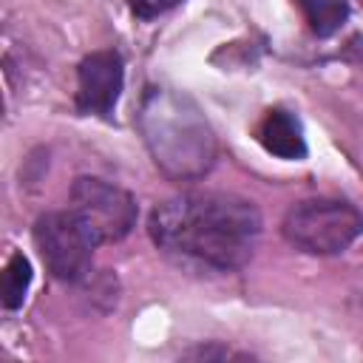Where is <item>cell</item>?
<instances>
[{"mask_svg": "<svg viewBox=\"0 0 363 363\" xmlns=\"http://www.w3.org/2000/svg\"><path fill=\"white\" fill-rule=\"evenodd\" d=\"M28 286H31V264L23 252H14L3 272V306L6 309L23 306Z\"/></svg>", "mask_w": 363, "mask_h": 363, "instance_id": "9c48e42d", "label": "cell"}, {"mask_svg": "<svg viewBox=\"0 0 363 363\" xmlns=\"http://www.w3.org/2000/svg\"><path fill=\"white\" fill-rule=\"evenodd\" d=\"M179 3H184V0H130V11L139 20H153V17L176 9Z\"/></svg>", "mask_w": 363, "mask_h": 363, "instance_id": "30bf717a", "label": "cell"}, {"mask_svg": "<svg viewBox=\"0 0 363 363\" xmlns=\"http://www.w3.org/2000/svg\"><path fill=\"white\" fill-rule=\"evenodd\" d=\"M284 238L309 255H337L363 233L357 207L340 199H303L284 216Z\"/></svg>", "mask_w": 363, "mask_h": 363, "instance_id": "3957f363", "label": "cell"}, {"mask_svg": "<svg viewBox=\"0 0 363 363\" xmlns=\"http://www.w3.org/2000/svg\"><path fill=\"white\" fill-rule=\"evenodd\" d=\"M139 130L156 167L173 182H196L216 164V136L199 105L173 88H147Z\"/></svg>", "mask_w": 363, "mask_h": 363, "instance_id": "7a4b0ae2", "label": "cell"}, {"mask_svg": "<svg viewBox=\"0 0 363 363\" xmlns=\"http://www.w3.org/2000/svg\"><path fill=\"white\" fill-rule=\"evenodd\" d=\"M298 6L318 37H332L349 20L346 0H298Z\"/></svg>", "mask_w": 363, "mask_h": 363, "instance_id": "ba28073f", "label": "cell"}, {"mask_svg": "<svg viewBox=\"0 0 363 363\" xmlns=\"http://www.w3.org/2000/svg\"><path fill=\"white\" fill-rule=\"evenodd\" d=\"M258 139L264 145L267 153L278 156V159H303L306 156V139L301 130V122L295 113L284 111V108H272L261 128H258Z\"/></svg>", "mask_w": 363, "mask_h": 363, "instance_id": "52a82bcc", "label": "cell"}, {"mask_svg": "<svg viewBox=\"0 0 363 363\" xmlns=\"http://www.w3.org/2000/svg\"><path fill=\"white\" fill-rule=\"evenodd\" d=\"M187 357H196V360H210V357H244V354H233L230 349H216V346H199V349H193V352H187Z\"/></svg>", "mask_w": 363, "mask_h": 363, "instance_id": "8fae6325", "label": "cell"}, {"mask_svg": "<svg viewBox=\"0 0 363 363\" xmlns=\"http://www.w3.org/2000/svg\"><path fill=\"white\" fill-rule=\"evenodd\" d=\"M34 244L54 278L77 284L91 272V255L96 244L88 238L71 210L43 213L34 221Z\"/></svg>", "mask_w": 363, "mask_h": 363, "instance_id": "5b68a950", "label": "cell"}, {"mask_svg": "<svg viewBox=\"0 0 363 363\" xmlns=\"http://www.w3.org/2000/svg\"><path fill=\"white\" fill-rule=\"evenodd\" d=\"M77 108L79 113H94L108 119L116 108V99L122 94L125 68L122 57L116 51H94L79 62L77 71Z\"/></svg>", "mask_w": 363, "mask_h": 363, "instance_id": "8992f818", "label": "cell"}, {"mask_svg": "<svg viewBox=\"0 0 363 363\" xmlns=\"http://www.w3.org/2000/svg\"><path fill=\"white\" fill-rule=\"evenodd\" d=\"M261 213L233 193H182L150 213V238L167 255L230 272L250 261Z\"/></svg>", "mask_w": 363, "mask_h": 363, "instance_id": "6da1fadb", "label": "cell"}, {"mask_svg": "<svg viewBox=\"0 0 363 363\" xmlns=\"http://www.w3.org/2000/svg\"><path fill=\"white\" fill-rule=\"evenodd\" d=\"M74 218L79 227L88 233V238L99 244H113L122 241L133 224H136V201L128 190L94 179V176H79L71 184V207Z\"/></svg>", "mask_w": 363, "mask_h": 363, "instance_id": "277c9868", "label": "cell"}]
</instances>
